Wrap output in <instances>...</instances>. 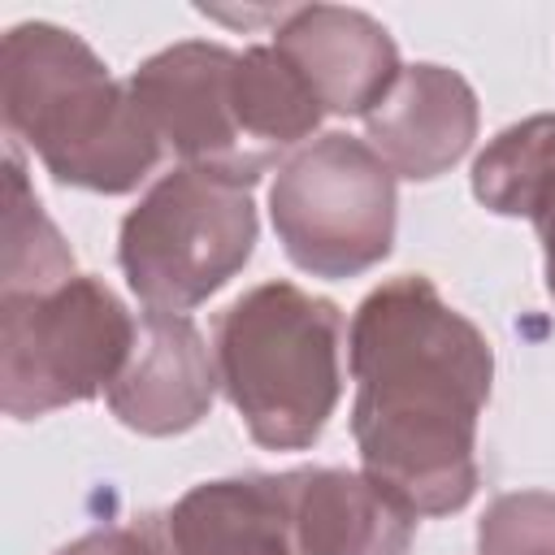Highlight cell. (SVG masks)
I'll return each instance as SVG.
<instances>
[{"label": "cell", "instance_id": "6da1fadb", "mask_svg": "<svg viewBox=\"0 0 555 555\" xmlns=\"http://www.w3.org/2000/svg\"><path fill=\"white\" fill-rule=\"evenodd\" d=\"M351 438L364 473L416 516L477 494V421L494 382L486 334L425 273L369 291L351 317Z\"/></svg>", "mask_w": 555, "mask_h": 555}, {"label": "cell", "instance_id": "7a4b0ae2", "mask_svg": "<svg viewBox=\"0 0 555 555\" xmlns=\"http://www.w3.org/2000/svg\"><path fill=\"white\" fill-rule=\"evenodd\" d=\"M0 113L9 147H30L61 186L95 195L134 191L165 147L130 87L82 35L52 22H22L4 35Z\"/></svg>", "mask_w": 555, "mask_h": 555}, {"label": "cell", "instance_id": "3957f363", "mask_svg": "<svg viewBox=\"0 0 555 555\" xmlns=\"http://www.w3.org/2000/svg\"><path fill=\"white\" fill-rule=\"evenodd\" d=\"M217 382L264 451H308L343 395V312L295 282H260L217 317Z\"/></svg>", "mask_w": 555, "mask_h": 555}, {"label": "cell", "instance_id": "277c9868", "mask_svg": "<svg viewBox=\"0 0 555 555\" xmlns=\"http://www.w3.org/2000/svg\"><path fill=\"white\" fill-rule=\"evenodd\" d=\"M256 230L247 186L178 165L121 217L117 264L152 312H186L251 260Z\"/></svg>", "mask_w": 555, "mask_h": 555}, {"label": "cell", "instance_id": "5b68a950", "mask_svg": "<svg viewBox=\"0 0 555 555\" xmlns=\"http://www.w3.org/2000/svg\"><path fill=\"white\" fill-rule=\"evenodd\" d=\"M139 321L91 273L39 295H0V408L35 421L87 403L117 382Z\"/></svg>", "mask_w": 555, "mask_h": 555}, {"label": "cell", "instance_id": "8992f818", "mask_svg": "<svg viewBox=\"0 0 555 555\" xmlns=\"http://www.w3.org/2000/svg\"><path fill=\"white\" fill-rule=\"evenodd\" d=\"M395 173L351 134H321L278 165L269 217L282 251L312 278H356L390 256Z\"/></svg>", "mask_w": 555, "mask_h": 555}, {"label": "cell", "instance_id": "52a82bcc", "mask_svg": "<svg viewBox=\"0 0 555 555\" xmlns=\"http://www.w3.org/2000/svg\"><path fill=\"white\" fill-rule=\"evenodd\" d=\"M238 52L208 39H182L147 56L130 78V95L152 121L156 139L182 156V165L251 186L269 173L247 143L238 113Z\"/></svg>", "mask_w": 555, "mask_h": 555}, {"label": "cell", "instance_id": "ba28073f", "mask_svg": "<svg viewBox=\"0 0 555 555\" xmlns=\"http://www.w3.org/2000/svg\"><path fill=\"white\" fill-rule=\"evenodd\" d=\"M273 48L299 69V78L312 87L325 113L369 117L403 74L390 30L360 9H338V4L282 9Z\"/></svg>", "mask_w": 555, "mask_h": 555}, {"label": "cell", "instance_id": "9c48e42d", "mask_svg": "<svg viewBox=\"0 0 555 555\" xmlns=\"http://www.w3.org/2000/svg\"><path fill=\"white\" fill-rule=\"evenodd\" d=\"M217 360L186 312H143L139 338L108 386L113 416L147 438L195 429L217 399Z\"/></svg>", "mask_w": 555, "mask_h": 555}, {"label": "cell", "instance_id": "30bf717a", "mask_svg": "<svg viewBox=\"0 0 555 555\" xmlns=\"http://www.w3.org/2000/svg\"><path fill=\"white\" fill-rule=\"evenodd\" d=\"M369 147L390 165L395 178L429 182L464 160L477 139L473 87L434 61L408 65L386 100L364 117Z\"/></svg>", "mask_w": 555, "mask_h": 555}, {"label": "cell", "instance_id": "8fae6325", "mask_svg": "<svg viewBox=\"0 0 555 555\" xmlns=\"http://www.w3.org/2000/svg\"><path fill=\"white\" fill-rule=\"evenodd\" d=\"M286 507L299 555H408L416 512L369 473L291 468Z\"/></svg>", "mask_w": 555, "mask_h": 555}, {"label": "cell", "instance_id": "7c38bea8", "mask_svg": "<svg viewBox=\"0 0 555 555\" xmlns=\"http://www.w3.org/2000/svg\"><path fill=\"white\" fill-rule=\"evenodd\" d=\"M165 555H299L282 473L191 486L160 516Z\"/></svg>", "mask_w": 555, "mask_h": 555}, {"label": "cell", "instance_id": "4fadbf2b", "mask_svg": "<svg viewBox=\"0 0 555 555\" xmlns=\"http://www.w3.org/2000/svg\"><path fill=\"white\" fill-rule=\"evenodd\" d=\"M74 278V251L43 212L26 182L17 147H9V199H4V264L0 295H39Z\"/></svg>", "mask_w": 555, "mask_h": 555}, {"label": "cell", "instance_id": "5bb4252c", "mask_svg": "<svg viewBox=\"0 0 555 555\" xmlns=\"http://www.w3.org/2000/svg\"><path fill=\"white\" fill-rule=\"evenodd\" d=\"M555 165V113L499 130L473 160V195L499 217H529Z\"/></svg>", "mask_w": 555, "mask_h": 555}, {"label": "cell", "instance_id": "9a60e30c", "mask_svg": "<svg viewBox=\"0 0 555 555\" xmlns=\"http://www.w3.org/2000/svg\"><path fill=\"white\" fill-rule=\"evenodd\" d=\"M477 555H555V494L512 490L477 520Z\"/></svg>", "mask_w": 555, "mask_h": 555}, {"label": "cell", "instance_id": "2e32d148", "mask_svg": "<svg viewBox=\"0 0 555 555\" xmlns=\"http://www.w3.org/2000/svg\"><path fill=\"white\" fill-rule=\"evenodd\" d=\"M56 555H165L160 516H147V520H139V525L91 529V533L74 538L69 546H61Z\"/></svg>", "mask_w": 555, "mask_h": 555}, {"label": "cell", "instance_id": "e0dca14e", "mask_svg": "<svg viewBox=\"0 0 555 555\" xmlns=\"http://www.w3.org/2000/svg\"><path fill=\"white\" fill-rule=\"evenodd\" d=\"M529 221H533L538 243H542L546 291H551V299H555V165H551V173H546V182H542V191H538V199H533V208H529Z\"/></svg>", "mask_w": 555, "mask_h": 555}]
</instances>
